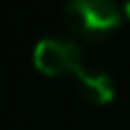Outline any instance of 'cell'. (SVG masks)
<instances>
[{
  "label": "cell",
  "instance_id": "obj_1",
  "mask_svg": "<svg viewBox=\"0 0 130 130\" xmlns=\"http://www.w3.org/2000/svg\"><path fill=\"white\" fill-rule=\"evenodd\" d=\"M65 22L84 39H104L121 27V5L116 0H65Z\"/></svg>",
  "mask_w": 130,
  "mask_h": 130
},
{
  "label": "cell",
  "instance_id": "obj_2",
  "mask_svg": "<svg viewBox=\"0 0 130 130\" xmlns=\"http://www.w3.org/2000/svg\"><path fill=\"white\" fill-rule=\"evenodd\" d=\"M34 65L46 75H68L84 68V51L68 36H43L34 46Z\"/></svg>",
  "mask_w": 130,
  "mask_h": 130
},
{
  "label": "cell",
  "instance_id": "obj_3",
  "mask_svg": "<svg viewBox=\"0 0 130 130\" xmlns=\"http://www.w3.org/2000/svg\"><path fill=\"white\" fill-rule=\"evenodd\" d=\"M77 89L87 101L94 104H108L116 94V84L113 77L106 70L99 68H82L77 72Z\"/></svg>",
  "mask_w": 130,
  "mask_h": 130
},
{
  "label": "cell",
  "instance_id": "obj_4",
  "mask_svg": "<svg viewBox=\"0 0 130 130\" xmlns=\"http://www.w3.org/2000/svg\"><path fill=\"white\" fill-rule=\"evenodd\" d=\"M123 10H125V14L130 17V0H125V5H123Z\"/></svg>",
  "mask_w": 130,
  "mask_h": 130
}]
</instances>
